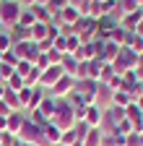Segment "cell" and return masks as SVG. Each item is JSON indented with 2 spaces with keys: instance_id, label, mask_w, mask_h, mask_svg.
<instances>
[{
  "instance_id": "cell-13",
  "label": "cell",
  "mask_w": 143,
  "mask_h": 146,
  "mask_svg": "<svg viewBox=\"0 0 143 146\" xmlns=\"http://www.w3.org/2000/svg\"><path fill=\"white\" fill-rule=\"evenodd\" d=\"M0 31H5V26H3V24H0Z\"/></svg>"
},
{
  "instance_id": "cell-11",
  "label": "cell",
  "mask_w": 143,
  "mask_h": 146,
  "mask_svg": "<svg viewBox=\"0 0 143 146\" xmlns=\"http://www.w3.org/2000/svg\"><path fill=\"white\" fill-rule=\"evenodd\" d=\"M18 3H21V8H31L34 3H37V0H18Z\"/></svg>"
},
{
  "instance_id": "cell-12",
  "label": "cell",
  "mask_w": 143,
  "mask_h": 146,
  "mask_svg": "<svg viewBox=\"0 0 143 146\" xmlns=\"http://www.w3.org/2000/svg\"><path fill=\"white\" fill-rule=\"evenodd\" d=\"M49 3V0H37V3H34V5H47Z\"/></svg>"
},
{
  "instance_id": "cell-5",
  "label": "cell",
  "mask_w": 143,
  "mask_h": 146,
  "mask_svg": "<svg viewBox=\"0 0 143 146\" xmlns=\"http://www.w3.org/2000/svg\"><path fill=\"white\" fill-rule=\"evenodd\" d=\"M31 11H34V18L39 24H52V11L47 5H31Z\"/></svg>"
},
{
  "instance_id": "cell-2",
  "label": "cell",
  "mask_w": 143,
  "mask_h": 146,
  "mask_svg": "<svg viewBox=\"0 0 143 146\" xmlns=\"http://www.w3.org/2000/svg\"><path fill=\"white\" fill-rule=\"evenodd\" d=\"M57 13H60V21H63V24H68V26H76V21L83 16V13H81L78 8H73V5H65V8H63V11H57Z\"/></svg>"
},
{
  "instance_id": "cell-4",
  "label": "cell",
  "mask_w": 143,
  "mask_h": 146,
  "mask_svg": "<svg viewBox=\"0 0 143 146\" xmlns=\"http://www.w3.org/2000/svg\"><path fill=\"white\" fill-rule=\"evenodd\" d=\"M63 76H65V73H63L60 65H49L47 70H42V76H39V78H42V84H55V81H60Z\"/></svg>"
},
{
  "instance_id": "cell-3",
  "label": "cell",
  "mask_w": 143,
  "mask_h": 146,
  "mask_svg": "<svg viewBox=\"0 0 143 146\" xmlns=\"http://www.w3.org/2000/svg\"><path fill=\"white\" fill-rule=\"evenodd\" d=\"M49 39V24H34L31 26V42H37V44H42V42H47Z\"/></svg>"
},
{
  "instance_id": "cell-6",
  "label": "cell",
  "mask_w": 143,
  "mask_h": 146,
  "mask_svg": "<svg viewBox=\"0 0 143 146\" xmlns=\"http://www.w3.org/2000/svg\"><path fill=\"white\" fill-rule=\"evenodd\" d=\"M18 24H21V26H26V29H31L34 24H37V18H34V11H31V8H24V11H21Z\"/></svg>"
},
{
  "instance_id": "cell-7",
  "label": "cell",
  "mask_w": 143,
  "mask_h": 146,
  "mask_svg": "<svg viewBox=\"0 0 143 146\" xmlns=\"http://www.w3.org/2000/svg\"><path fill=\"white\" fill-rule=\"evenodd\" d=\"M8 50H13L11 34H8V31H0V52H8Z\"/></svg>"
},
{
  "instance_id": "cell-1",
  "label": "cell",
  "mask_w": 143,
  "mask_h": 146,
  "mask_svg": "<svg viewBox=\"0 0 143 146\" xmlns=\"http://www.w3.org/2000/svg\"><path fill=\"white\" fill-rule=\"evenodd\" d=\"M21 3L18 0H0V24H3L5 29L18 24V16H21Z\"/></svg>"
},
{
  "instance_id": "cell-14",
  "label": "cell",
  "mask_w": 143,
  "mask_h": 146,
  "mask_svg": "<svg viewBox=\"0 0 143 146\" xmlns=\"http://www.w3.org/2000/svg\"><path fill=\"white\" fill-rule=\"evenodd\" d=\"M99 3H107V0H99Z\"/></svg>"
},
{
  "instance_id": "cell-8",
  "label": "cell",
  "mask_w": 143,
  "mask_h": 146,
  "mask_svg": "<svg viewBox=\"0 0 143 146\" xmlns=\"http://www.w3.org/2000/svg\"><path fill=\"white\" fill-rule=\"evenodd\" d=\"M31 63L29 60H18V65H16V73H18V76H29V73H31Z\"/></svg>"
},
{
  "instance_id": "cell-10",
  "label": "cell",
  "mask_w": 143,
  "mask_h": 146,
  "mask_svg": "<svg viewBox=\"0 0 143 146\" xmlns=\"http://www.w3.org/2000/svg\"><path fill=\"white\" fill-rule=\"evenodd\" d=\"M88 3H91V0H70V5H73V8H78L81 13L86 11V5H88Z\"/></svg>"
},
{
  "instance_id": "cell-9",
  "label": "cell",
  "mask_w": 143,
  "mask_h": 146,
  "mask_svg": "<svg viewBox=\"0 0 143 146\" xmlns=\"http://www.w3.org/2000/svg\"><path fill=\"white\" fill-rule=\"evenodd\" d=\"M65 5H70V0H49V3H47V8H49L52 13H57V11H63Z\"/></svg>"
}]
</instances>
